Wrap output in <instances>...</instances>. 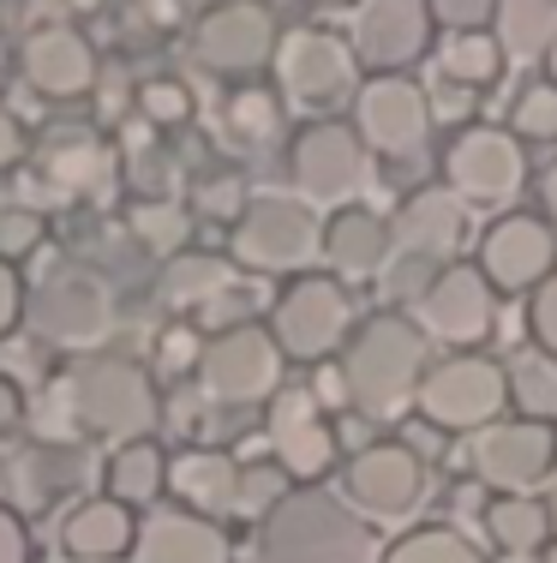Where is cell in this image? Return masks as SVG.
<instances>
[{"mask_svg":"<svg viewBox=\"0 0 557 563\" xmlns=\"http://www.w3.org/2000/svg\"><path fill=\"white\" fill-rule=\"evenodd\" d=\"M371 174H378V156L354 120H312L288 144V180H294V198H307L312 210L360 205Z\"/></svg>","mask_w":557,"mask_h":563,"instance_id":"8","label":"cell"},{"mask_svg":"<svg viewBox=\"0 0 557 563\" xmlns=\"http://www.w3.org/2000/svg\"><path fill=\"white\" fill-rule=\"evenodd\" d=\"M264 438H270L276 462L294 474V486H324V479L342 474V462H348L330 408L312 390H294V384L264 408Z\"/></svg>","mask_w":557,"mask_h":563,"instance_id":"16","label":"cell"},{"mask_svg":"<svg viewBox=\"0 0 557 563\" xmlns=\"http://www.w3.org/2000/svg\"><path fill=\"white\" fill-rule=\"evenodd\" d=\"M390 258H396L390 217H378V210H366V205H342L324 217V271L342 276L348 288L354 282H378Z\"/></svg>","mask_w":557,"mask_h":563,"instance_id":"26","label":"cell"},{"mask_svg":"<svg viewBox=\"0 0 557 563\" xmlns=\"http://www.w3.org/2000/svg\"><path fill=\"white\" fill-rule=\"evenodd\" d=\"M0 563H36L31 528H24V516L7 498H0Z\"/></svg>","mask_w":557,"mask_h":563,"instance_id":"46","label":"cell"},{"mask_svg":"<svg viewBox=\"0 0 557 563\" xmlns=\"http://www.w3.org/2000/svg\"><path fill=\"white\" fill-rule=\"evenodd\" d=\"M396 252L426 264H456V252L468 246V205H461L449 186H414V192L396 205Z\"/></svg>","mask_w":557,"mask_h":563,"instance_id":"24","label":"cell"},{"mask_svg":"<svg viewBox=\"0 0 557 563\" xmlns=\"http://www.w3.org/2000/svg\"><path fill=\"white\" fill-rule=\"evenodd\" d=\"M102 467L90 462L85 438H36L31 450L12 455V479H19L24 504H66V498H90V479Z\"/></svg>","mask_w":557,"mask_h":563,"instance_id":"27","label":"cell"},{"mask_svg":"<svg viewBox=\"0 0 557 563\" xmlns=\"http://www.w3.org/2000/svg\"><path fill=\"white\" fill-rule=\"evenodd\" d=\"M198 354H204V330L198 324H168L163 336H156V372H186V378H192L198 372Z\"/></svg>","mask_w":557,"mask_h":563,"instance_id":"43","label":"cell"},{"mask_svg":"<svg viewBox=\"0 0 557 563\" xmlns=\"http://www.w3.org/2000/svg\"><path fill=\"white\" fill-rule=\"evenodd\" d=\"M503 372H510V408L522 413V420H552L557 426V354L527 342L522 354L503 360Z\"/></svg>","mask_w":557,"mask_h":563,"instance_id":"34","label":"cell"},{"mask_svg":"<svg viewBox=\"0 0 557 563\" xmlns=\"http://www.w3.org/2000/svg\"><path fill=\"white\" fill-rule=\"evenodd\" d=\"M102 492L121 498L132 509H156L168 492V450L156 438H138V444H114L109 462H102Z\"/></svg>","mask_w":557,"mask_h":563,"instance_id":"30","label":"cell"},{"mask_svg":"<svg viewBox=\"0 0 557 563\" xmlns=\"http://www.w3.org/2000/svg\"><path fill=\"white\" fill-rule=\"evenodd\" d=\"M474 264L498 294H522L527 300L546 276H557V222H546L539 210H503V217L480 228Z\"/></svg>","mask_w":557,"mask_h":563,"instance_id":"18","label":"cell"},{"mask_svg":"<svg viewBox=\"0 0 557 563\" xmlns=\"http://www.w3.org/2000/svg\"><path fill=\"white\" fill-rule=\"evenodd\" d=\"M276 90H282L294 109H336V102L360 97V55L342 31L330 24H294L282 31V48H276Z\"/></svg>","mask_w":557,"mask_h":563,"instance_id":"12","label":"cell"},{"mask_svg":"<svg viewBox=\"0 0 557 563\" xmlns=\"http://www.w3.org/2000/svg\"><path fill=\"white\" fill-rule=\"evenodd\" d=\"M24 288H31V282H19V264L0 258V342L24 324Z\"/></svg>","mask_w":557,"mask_h":563,"instance_id":"47","label":"cell"},{"mask_svg":"<svg viewBox=\"0 0 557 563\" xmlns=\"http://www.w3.org/2000/svg\"><path fill=\"white\" fill-rule=\"evenodd\" d=\"M480 533H486V545L503 552V558H534V552H546V540H557L552 509H546L539 492H486Z\"/></svg>","mask_w":557,"mask_h":563,"instance_id":"29","label":"cell"},{"mask_svg":"<svg viewBox=\"0 0 557 563\" xmlns=\"http://www.w3.org/2000/svg\"><path fill=\"white\" fill-rule=\"evenodd\" d=\"M437 271H444V264H426V258H408V252H396V258L383 264L378 288H383V300H390V306H402V312H414V306L426 300V288L437 282Z\"/></svg>","mask_w":557,"mask_h":563,"instance_id":"42","label":"cell"},{"mask_svg":"<svg viewBox=\"0 0 557 563\" xmlns=\"http://www.w3.org/2000/svg\"><path fill=\"white\" fill-rule=\"evenodd\" d=\"M24 330L55 354H102L121 330V288L97 258H55L24 288Z\"/></svg>","mask_w":557,"mask_h":563,"instance_id":"4","label":"cell"},{"mask_svg":"<svg viewBox=\"0 0 557 563\" xmlns=\"http://www.w3.org/2000/svg\"><path fill=\"white\" fill-rule=\"evenodd\" d=\"M312 7H324V12H342V7H360V0H312Z\"/></svg>","mask_w":557,"mask_h":563,"instance_id":"53","label":"cell"},{"mask_svg":"<svg viewBox=\"0 0 557 563\" xmlns=\"http://www.w3.org/2000/svg\"><path fill=\"white\" fill-rule=\"evenodd\" d=\"M222 120H229V132L246 151H270L288 132V97L276 85H241L229 97V109H222Z\"/></svg>","mask_w":557,"mask_h":563,"instance_id":"33","label":"cell"},{"mask_svg":"<svg viewBox=\"0 0 557 563\" xmlns=\"http://www.w3.org/2000/svg\"><path fill=\"white\" fill-rule=\"evenodd\" d=\"M546 78L557 85V43H552V55H546Z\"/></svg>","mask_w":557,"mask_h":563,"instance_id":"54","label":"cell"},{"mask_svg":"<svg viewBox=\"0 0 557 563\" xmlns=\"http://www.w3.org/2000/svg\"><path fill=\"white\" fill-rule=\"evenodd\" d=\"M138 139H126L121 151H126V186L138 198H180V163H175V151H163V132L156 126H132Z\"/></svg>","mask_w":557,"mask_h":563,"instance_id":"37","label":"cell"},{"mask_svg":"<svg viewBox=\"0 0 557 563\" xmlns=\"http://www.w3.org/2000/svg\"><path fill=\"white\" fill-rule=\"evenodd\" d=\"M534 192H539V217L557 222V156H552V163L534 174Z\"/></svg>","mask_w":557,"mask_h":563,"instance_id":"51","label":"cell"},{"mask_svg":"<svg viewBox=\"0 0 557 563\" xmlns=\"http://www.w3.org/2000/svg\"><path fill=\"white\" fill-rule=\"evenodd\" d=\"M503 126H510L522 144H557V85H552L546 73H539L534 85L515 90L510 120H503Z\"/></svg>","mask_w":557,"mask_h":563,"instance_id":"39","label":"cell"},{"mask_svg":"<svg viewBox=\"0 0 557 563\" xmlns=\"http://www.w3.org/2000/svg\"><path fill=\"white\" fill-rule=\"evenodd\" d=\"M383 563H486V552L449 521H420L383 545Z\"/></svg>","mask_w":557,"mask_h":563,"instance_id":"36","label":"cell"},{"mask_svg":"<svg viewBox=\"0 0 557 563\" xmlns=\"http://www.w3.org/2000/svg\"><path fill=\"white\" fill-rule=\"evenodd\" d=\"M492 31L510 60H546L557 43V0H498Z\"/></svg>","mask_w":557,"mask_h":563,"instance_id":"32","label":"cell"},{"mask_svg":"<svg viewBox=\"0 0 557 563\" xmlns=\"http://www.w3.org/2000/svg\"><path fill=\"white\" fill-rule=\"evenodd\" d=\"M270 7H276V0H270Z\"/></svg>","mask_w":557,"mask_h":563,"instance_id":"56","label":"cell"},{"mask_svg":"<svg viewBox=\"0 0 557 563\" xmlns=\"http://www.w3.org/2000/svg\"><path fill=\"white\" fill-rule=\"evenodd\" d=\"M121 222H126L132 246H138L144 258L168 264V258H175V252H186V246H192L198 210L186 205V198H132Z\"/></svg>","mask_w":557,"mask_h":563,"instance_id":"31","label":"cell"},{"mask_svg":"<svg viewBox=\"0 0 557 563\" xmlns=\"http://www.w3.org/2000/svg\"><path fill=\"white\" fill-rule=\"evenodd\" d=\"M234 282H241V264H234L229 252L186 246V252H175V258L156 271V300H163L175 318H198L222 288H234Z\"/></svg>","mask_w":557,"mask_h":563,"instance_id":"28","label":"cell"},{"mask_svg":"<svg viewBox=\"0 0 557 563\" xmlns=\"http://www.w3.org/2000/svg\"><path fill=\"white\" fill-rule=\"evenodd\" d=\"M132 114H138L144 126H156V132H180V126H192L198 97H192L186 78L151 73V78H138V90H132Z\"/></svg>","mask_w":557,"mask_h":563,"instance_id":"38","label":"cell"},{"mask_svg":"<svg viewBox=\"0 0 557 563\" xmlns=\"http://www.w3.org/2000/svg\"><path fill=\"white\" fill-rule=\"evenodd\" d=\"M503 408H510V372L498 360H486L480 347H468V354L432 360L414 413L444 438H474L492 420H503Z\"/></svg>","mask_w":557,"mask_h":563,"instance_id":"9","label":"cell"},{"mask_svg":"<svg viewBox=\"0 0 557 563\" xmlns=\"http://www.w3.org/2000/svg\"><path fill=\"white\" fill-rule=\"evenodd\" d=\"M432 336L420 330L414 312L402 306H383V312H366L354 324L348 347H342V384H348V408L371 426L408 420L420 408V384L432 372Z\"/></svg>","mask_w":557,"mask_h":563,"instance_id":"3","label":"cell"},{"mask_svg":"<svg viewBox=\"0 0 557 563\" xmlns=\"http://www.w3.org/2000/svg\"><path fill=\"white\" fill-rule=\"evenodd\" d=\"M36 180H48V192L66 205L102 210L126 186V151L121 139H102L97 126H60L36 151Z\"/></svg>","mask_w":557,"mask_h":563,"instance_id":"15","label":"cell"},{"mask_svg":"<svg viewBox=\"0 0 557 563\" xmlns=\"http://www.w3.org/2000/svg\"><path fill=\"white\" fill-rule=\"evenodd\" d=\"M24 156H31V126H24V120L0 102V174H12Z\"/></svg>","mask_w":557,"mask_h":563,"instance_id":"48","label":"cell"},{"mask_svg":"<svg viewBox=\"0 0 557 563\" xmlns=\"http://www.w3.org/2000/svg\"><path fill=\"white\" fill-rule=\"evenodd\" d=\"M468 97H474L468 85H449V78H444V85L432 90V109H437V120H461V126H468Z\"/></svg>","mask_w":557,"mask_h":563,"instance_id":"50","label":"cell"},{"mask_svg":"<svg viewBox=\"0 0 557 563\" xmlns=\"http://www.w3.org/2000/svg\"><path fill=\"white\" fill-rule=\"evenodd\" d=\"M270 336L282 342V354L294 360V366H330V360H342V347L354 336V288L342 276H288V288L276 294L270 306Z\"/></svg>","mask_w":557,"mask_h":563,"instance_id":"7","label":"cell"},{"mask_svg":"<svg viewBox=\"0 0 557 563\" xmlns=\"http://www.w3.org/2000/svg\"><path fill=\"white\" fill-rule=\"evenodd\" d=\"M138 516L144 509L109 498V492H90V498H73L55 516V545L73 563H121L138 545Z\"/></svg>","mask_w":557,"mask_h":563,"instance_id":"23","label":"cell"},{"mask_svg":"<svg viewBox=\"0 0 557 563\" xmlns=\"http://www.w3.org/2000/svg\"><path fill=\"white\" fill-rule=\"evenodd\" d=\"M527 336H534V347L557 354V276H546L527 294Z\"/></svg>","mask_w":557,"mask_h":563,"instance_id":"44","label":"cell"},{"mask_svg":"<svg viewBox=\"0 0 557 563\" xmlns=\"http://www.w3.org/2000/svg\"><path fill=\"white\" fill-rule=\"evenodd\" d=\"M0 444H7V438H0ZM0 467H7V450H0Z\"/></svg>","mask_w":557,"mask_h":563,"instance_id":"55","label":"cell"},{"mask_svg":"<svg viewBox=\"0 0 557 563\" xmlns=\"http://www.w3.org/2000/svg\"><path fill=\"white\" fill-rule=\"evenodd\" d=\"M48 413L60 420L55 438H66V426H73L78 438L109 444V450L138 444V438L163 432V384H156V366L102 347V354L73 360L48 384Z\"/></svg>","mask_w":557,"mask_h":563,"instance_id":"1","label":"cell"},{"mask_svg":"<svg viewBox=\"0 0 557 563\" xmlns=\"http://www.w3.org/2000/svg\"><path fill=\"white\" fill-rule=\"evenodd\" d=\"M354 126H360L378 163H414L437 132L432 90L414 85L408 73H371L354 97Z\"/></svg>","mask_w":557,"mask_h":563,"instance_id":"14","label":"cell"},{"mask_svg":"<svg viewBox=\"0 0 557 563\" xmlns=\"http://www.w3.org/2000/svg\"><path fill=\"white\" fill-rule=\"evenodd\" d=\"M19 78L36 90L43 102H90L102 85V55L73 19L60 24H31L19 36Z\"/></svg>","mask_w":557,"mask_h":563,"instance_id":"19","label":"cell"},{"mask_svg":"<svg viewBox=\"0 0 557 563\" xmlns=\"http://www.w3.org/2000/svg\"><path fill=\"white\" fill-rule=\"evenodd\" d=\"M126 563H241V552H234L222 521L168 504L138 516V545H132Z\"/></svg>","mask_w":557,"mask_h":563,"instance_id":"25","label":"cell"},{"mask_svg":"<svg viewBox=\"0 0 557 563\" xmlns=\"http://www.w3.org/2000/svg\"><path fill=\"white\" fill-rule=\"evenodd\" d=\"M432 36H437L432 0H360L348 43L366 73H408L432 55Z\"/></svg>","mask_w":557,"mask_h":563,"instance_id":"21","label":"cell"},{"mask_svg":"<svg viewBox=\"0 0 557 563\" xmlns=\"http://www.w3.org/2000/svg\"><path fill=\"white\" fill-rule=\"evenodd\" d=\"M527 180H534V168H527V144L515 139L510 126L468 120V126L449 132V144H444V186L461 198V205H480V210L515 205Z\"/></svg>","mask_w":557,"mask_h":563,"instance_id":"11","label":"cell"},{"mask_svg":"<svg viewBox=\"0 0 557 563\" xmlns=\"http://www.w3.org/2000/svg\"><path fill=\"white\" fill-rule=\"evenodd\" d=\"M557 467V426L552 420H492L468 438V474L486 492H546Z\"/></svg>","mask_w":557,"mask_h":563,"instance_id":"17","label":"cell"},{"mask_svg":"<svg viewBox=\"0 0 557 563\" xmlns=\"http://www.w3.org/2000/svg\"><path fill=\"white\" fill-rule=\"evenodd\" d=\"M168 498L192 516L229 521L246 509V462L222 444H186L168 455Z\"/></svg>","mask_w":557,"mask_h":563,"instance_id":"22","label":"cell"},{"mask_svg":"<svg viewBox=\"0 0 557 563\" xmlns=\"http://www.w3.org/2000/svg\"><path fill=\"white\" fill-rule=\"evenodd\" d=\"M503 60L510 55H503L498 31H449L444 48H437V73H444L449 85H468V90L498 85Z\"/></svg>","mask_w":557,"mask_h":563,"instance_id":"35","label":"cell"},{"mask_svg":"<svg viewBox=\"0 0 557 563\" xmlns=\"http://www.w3.org/2000/svg\"><path fill=\"white\" fill-rule=\"evenodd\" d=\"M192 390L204 408L222 413H252V408H270L276 396L288 390V354L282 342L270 336V324H234V330H210L204 354H198L192 372Z\"/></svg>","mask_w":557,"mask_h":563,"instance_id":"5","label":"cell"},{"mask_svg":"<svg viewBox=\"0 0 557 563\" xmlns=\"http://www.w3.org/2000/svg\"><path fill=\"white\" fill-rule=\"evenodd\" d=\"M24 420H31V401H24L19 378H7V372H0V438H12Z\"/></svg>","mask_w":557,"mask_h":563,"instance_id":"49","label":"cell"},{"mask_svg":"<svg viewBox=\"0 0 557 563\" xmlns=\"http://www.w3.org/2000/svg\"><path fill=\"white\" fill-rule=\"evenodd\" d=\"M420 330L444 347V354H468L498 330V288L486 282L480 264H444L437 282L426 288V300L414 306Z\"/></svg>","mask_w":557,"mask_h":563,"instance_id":"20","label":"cell"},{"mask_svg":"<svg viewBox=\"0 0 557 563\" xmlns=\"http://www.w3.org/2000/svg\"><path fill=\"white\" fill-rule=\"evenodd\" d=\"M241 563H383L378 528L336 486H294L252 521Z\"/></svg>","mask_w":557,"mask_h":563,"instance_id":"2","label":"cell"},{"mask_svg":"<svg viewBox=\"0 0 557 563\" xmlns=\"http://www.w3.org/2000/svg\"><path fill=\"white\" fill-rule=\"evenodd\" d=\"M276 48L282 24L270 0H216L186 31V55L210 78H258L264 66H276Z\"/></svg>","mask_w":557,"mask_h":563,"instance_id":"10","label":"cell"},{"mask_svg":"<svg viewBox=\"0 0 557 563\" xmlns=\"http://www.w3.org/2000/svg\"><path fill=\"white\" fill-rule=\"evenodd\" d=\"M426 486H432L426 455L414 444H402V438H371V444L348 450V462H342V474H336V492L371 521L414 516V509L426 504Z\"/></svg>","mask_w":557,"mask_h":563,"instance_id":"13","label":"cell"},{"mask_svg":"<svg viewBox=\"0 0 557 563\" xmlns=\"http://www.w3.org/2000/svg\"><path fill=\"white\" fill-rule=\"evenodd\" d=\"M437 31H492L498 24V0H432Z\"/></svg>","mask_w":557,"mask_h":563,"instance_id":"45","label":"cell"},{"mask_svg":"<svg viewBox=\"0 0 557 563\" xmlns=\"http://www.w3.org/2000/svg\"><path fill=\"white\" fill-rule=\"evenodd\" d=\"M43 240H48V217L31 205V198H7V205H0V258L7 264L36 258Z\"/></svg>","mask_w":557,"mask_h":563,"instance_id":"40","label":"cell"},{"mask_svg":"<svg viewBox=\"0 0 557 563\" xmlns=\"http://www.w3.org/2000/svg\"><path fill=\"white\" fill-rule=\"evenodd\" d=\"M229 258L252 276H307L324 264V222L307 198L258 192L229 228Z\"/></svg>","mask_w":557,"mask_h":563,"instance_id":"6","label":"cell"},{"mask_svg":"<svg viewBox=\"0 0 557 563\" xmlns=\"http://www.w3.org/2000/svg\"><path fill=\"white\" fill-rule=\"evenodd\" d=\"M539 498H546V509H552V533H557V467H552V479H546V492H539Z\"/></svg>","mask_w":557,"mask_h":563,"instance_id":"52","label":"cell"},{"mask_svg":"<svg viewBox=\"0 0 557 563\" xmlns=\"http://www.w3.org/2000/svg\"><path fill=\"white\" fill-rule=\"evenodd\" d=\"M252 186H246V174H234V168H222V174H204V180H192V210L198 217H210V222H222V228H234L241 222V210L252 205Z\"/></svg>","mask_w":557,"mask_h":563,"instance_id":"41","label":"cell"}]
</instances>
